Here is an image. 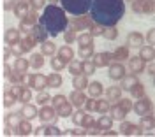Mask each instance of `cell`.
<instances>
[{"label":"cell","mask_w":155,"mask_h":137,"mask_svg":"<svg viewBox=\"0 0 155 137\" xmlns=\"http://www.w3.org/2000/svg\"><path fill=\"white\" fill-rule=\"evenodd\" d=\"M113 125V118L111 116H101L99 118V128L101 130H107V128H111Z\"/></svg>","instance_id":"cell-20"},{"label":"cell","mask_w":155,"mask_h":137,"mask_svg":"<svg viewBox=\"0 0 155 137\" xmlns=\"http://www.w3.org/2000/svg\"><path fill=\"white\" fill-rule=\"evenodd\" d=\"M27 67H28V63H27L25 60H18V63H16V68H18V70L25 72V70H27Z\"/></svg>","instance_id":"cell-47"},{"label":"cell","mask_w":155,"mask_h":137,"mask_svg":"<svg viewBox=\"0 0 155 137\" xmlns=\"http://www.w3.org/2000/svg\"><path fill=\"white\" fill-rule=\"evenodd\" d=\"M16 39H18V32H16V30H7V33H5V42L14 44Z\"/></svg>","instance_id":"cell-35"},{"label":"cell","mask_w":155,"mask_h":137,"mask_svg":"<svg viewBox=\"0 0 155 137\" xmlns=\"http://www.w3.org/2000/svg\"><path fill=\"white\" fill-rule=\"evenodd\" d=\"M87 88H88V95L92 98L102 95V84L99 81H92V84H87Z\"/></svg>","instance_id":"cell-10"},{"label":"cell","mask_w":155,"mask_h":137,"mask_svg":"<svg viewBox=\"0 0 155 137\" xmlns=\"http://www.w3.org/2000/svg\"><path fill=\"white\" fill-rule=\"evenodd\" d=\"M122 81H124V83H122V90H130L136 83H137V78H136L134 74H130V76H124Z\"/></svg>","instance_id":"cell-16"},{"label":"cell","mask_w":155,"mask_h":137,"mask_svg":"<svg viewBox=\"0 0 155 137\" xmlns=\"http://www.w3.org/2000/svg\"><path fill=\"white\" fill-rule=\"evenodd\" d=\"M120 100V107L124 109L125 113H129V111H132V102L129 100V98H118Z\"/></svg>","instance_id":"cell-37"},{"label":"cell","mask_w":155,"mask_h":137,"mask_svg":"<svg viewBox=\"0 0 155 137\" xmlns=\"http://www.w3.org/2000/svg\"><path fill=\"white\" fill-rule=\"evenodd\" d=\"M14 97H16V95H14L12 91L5 93V102H4V104H5V107H7V106H12V104H14Z\"/></svg>","instance_id":"cell-44"},{"label":"cell","mask_w":155,"mask_h":137,"mask_svg":"<svg viewBox=\"0 0 155 137\" xmlns=\"http://www.w3.org/2000/svg\"><path fill=\"white\" fill-rule=\"evenodd\" d=\"M30 65L34 68H41L44 65V60H42V55H32L30 56Z\"/></svg>","instance_id":"cell-24"},{"label":"cell","mask_w":155,"mask_h":137,"mask_svg":"<svg viewBox=\"0 0 155 137\" xmlns=\"http://www.w3.org/2000/svg\"><path fill=\"white\" fill-rule=\"evenodd\" d=\"M95 111H99L101 114H106L109 111V104L106 100H99V102H95Z\"/></svg>","instance_id":"cell-31"},{"label":"cell","mask_w":155,"mask_h":137,"mask_svg":"<svg viewBox=\"0 0 155 137\" xmlns=\"http://www.w3.org/2000/svg\"><path fill=\"white\" fill-rule=\"evenodd\" d=\"M113 58H127V48H122V49H116L113 53Z\"/></svg>","instance_id":"cell-41"},{"label":"cell","mask_w":155,"mask_h":137,"mask_svg":"<svg viewBox=\"0 0 155 137\" xmlns=\"http://www.w3.org/2000/svg\"><path fill=\"white\" fill-rule=\"evenodd\" d=\"M129 91H130V93H132V97H136V98L145 97V86H143V84H139V83H136Z\"/></svg>","instance_id":"cell-18"},{"label":"cell","mask_w":155,"mask_h":137,"mask_svg":"<svg viewBox=\"0 0 155 137\" xmlns=\"http://www.w3.org/2000/svg\"><path fill=\"white\" fill-rule=\"evenodd\" d=\"M55 51H57V48H55L53 42H44V44H42V53H44V55H53Z\"/></svg>","instance_id":"cell-36"},{"label":"cell","mask_w":155,"mask_h":137,"mask_svg":"<svg viewBox=\"0 0 155 137\" xmlns=\"http://www.w3.org/2000/svg\"><path fill=\"white\" fill-rule=\"evenodd\" d=\"M139 127H141V130H148V128H150V130H152V128H153V116H146V114H143V116H141V125H139Z\"/></svg>","instance_id":"cell-21"},{"label":"cell","mask_w":155,"mask_h":137,"mask_svg":"<svg viewBox=\"0 0 155 137\" xmlns=\"http://www.w3.org/2000/svg\"><path fill=\"white\" fill-rule=\"evenodd\" d=\"M46 83H49V86H53V88H58L62 84V78H60V74H49Z\"/></svg>","instance_id":"cell-25"},{"label":"cell","mask_w":155,"mask_h":137,"mask_svg":"<svg viewBox=\"0 0 155 137\" xmlns=\"http://www.w3.org/2000/svg\"><path fill=\"white\" fill-rule=\"evenodd\" d=\"M124 76H125V67L122 63H109V78L120 81Z\"/></svg>","instance_id":"cell-6"},{"label":"cell","mask_w":155,"mask_h":137,"mask_svg":"<svg viewBox=\"0 0 155 137\" xmlns=\"http://www.w3.org/2000/svg\"><path fill=\"white\" fill-rule=\"evenodd\" d=\"M18 132L21 135H28L30 132H32V127H30L28 121H19L18 123Z\"/></svg>","instance_id":"cell-28"},{"label":"cell","mask_w":155,"mask_h":137,"mask_svg":"<svg viewBox=\"0 0 155 137\" xmlns=\"http://www.w3.org/2000/svg\"><path fill=\"white\" fill-rule=\"evenodd\" d=\"M129 2H132V0H129Z\"/></svg>","instance_id":"cell-56"},{"label":"cell","mask_w":155,"mask_h":137,"mask_svg":"<svg viewBox=\"0 0 155 137\" xmlns=\"http://www.w3.org/2000/svg\"><path fill=\"white\" fill-rule=\"evenodd\" d=\"M37 114L42 123H55L57 121V113H55V109H51V107H42L41 113H37Z\"/></svg>","instance_id":"cell-7"},{"label":"cell","mask_w":155,"mask_h":137,"mask_svg":"<svg viewBox=\"0 0 155 137\" xmlns=\"http://www.w3.org/2000/svg\"><path fill=\"white\" fill-rule=\"evenodd\" d=\"M106 95L109 100H118L120 95H122V88H118V86H111V88L106 91Z\"/></svg>","instance_id":"cell-22"},{"label":"cell","mask_w":155,"mask_h":137,"mask_svg":"<svg viewBox=\"0 0 155 137\" xmlns=\"http://www.w3.org/2000/svg\"><path fill=\"white\" fill-rule=\"evenodd\" d=\"M62 9L72 16H83L90 11L92 0H60Z\"/></svg>","instance_id":"cell-3"},{"label":"cell","mask_w":155,"mask_h":137,"mask_svg":"<svg viewBox=\"0 0 155 137\" xmlns=\"http://www.w3.org/2000/svg\"><path fill=\"white\" fill-rule=\"evenodd\" d=\"M72 49L69 48V46H64V48L60 49V56L58 58L62 60V62H69V60H72Z\"/></svg>","instance_id":"cell-19"},{"label":"cell","mask_w":155,"mask_h":137,"mask_svg":"<svg viewBox=\"0 0 155 137\" xmlns=\"http://www.w3.org/2000/svg\"><path fill=\"white\" fill-rule=\"evenodd\" d=\"M69 70H71V74H81L83 72V67H81V62H78V60H72L71 62V65H69Z\"/></svg>","instance_id":"cell-29"},{"label":"cell","mask_w":155,"mask_h":137,"mask_svg":"<svg viewBox=\"0 0 155 137\" xmlns=\"http://www.w3.org/2000/svg\"><path fill=\"white\" fill-rule=\"evenodd\" d=\"M85 106H87V111H90V113H92V111H95V100L90 97L88 100H85Z\"/></svg>","instance_id":"cell-45"},{"label":"cell","mask_w":155,"mask_h":137,"mask_svg":"<svg viewBox=\"0 0 155 137\" xmlns=\"http://www.w3.org/2000/svg\"><path fill=\"white\" fill-rule=\"evenodd\" d=\"M32 32H34V39H35V40H44L46 37H48V32L42 28L41 25L34 27V30H32Z\"/></svg>","instance_id":"cell-17"},{"label":"cell","mask_w":155,"mask_h":137,"mask_svg":"<svg viewBox=\"0 0 155 137\" xmlns=\"http://www.w3.org/2000/svg\"><path fill=\"white\" fill-rule=\"evenodd\" d=\"M5 123H11V125H18V114H9L5 118Z\"/></svg>","instance_id":"cell-46"},{"label":"cell","mask_w":155,"mask_h":137,"mask_svg":"<svg viewBox=\"0 0 155 137\" xmlns=\"http://www.w3.org/2000/svg\"><path fill=\"white\" fill-rule=\"evenodd\" d=\"M87 84H88V81H87V76L85 74H76L74 79H72V86L76 90H85Z\"/></svg>","instance_id":"cell-12"},{"label":"cell","mask_w":155,"mask_h":137,"mask_svg":"<svg viewBox=\"0 0 155 137\" xmlns=\"http://www.w3.org/2000/svg\"><path fill=\"white\" fill-rule=\"evenodd\" d=\"M48 100H49V95H46V93H41V95L37 97V102H39V104H42V106H44Z\"/></svg>","instance_id":"cell-49"},{"label":"cell","mask_w":155,"mask_h":137,"mask_svg":"<svg viewBox=\"0 0 155 137\" xmlns=\"http://www.w3.org/2000/svg\"><path fill=\"white\" fill-rule=\"evenodd\" d=\"M57 109H58V114H60V116H69V114H71V106H69L67 102L60 104Z\"/></svg>","instance_id":"cell-34"},{"label":"cell","mask_w":155,"mask_h":137,"mask_svg":"<svg viewBox=\"0 0 155 137\" xmlns=\"http://www.w3.org/2000/svg\"><path fill=\"white\" fill-rule=\"evenodd\" d=\"M65 102V97L64 95H57V97H53V104H55V107H58L60 104H64Z\"/></svg>","instance_id":"cell-48"},{"label":"cell","mask_w":155,"mask_h":137,"mask_svg":"<svg viewBox=\"0 0 155 137\" xmlns=\"http://www.w3.org/2000/svg\"><path fill=\"white\" fill-rule=\"evenodd\" d=\"M28 98H30V91L25 90V91H23V100H28Z\"/></svg>","instance_id":"cell-54"},{"label":"cell","mask_w":155,"mask_h":137,"mask_svg":"<svg viewBox=\"0 0 155 137\" xmlns=\"http://www.w3.org/2000/svg\"><path fill=\"white\" fill-rule=\"evenodd\" d=\"M44 135H62V130L57 127H48L44 128Z\"/></svg>","instance_id":"cell-39"},{"label":"cell","mask_w":155,"mask_h":137,"mask_svg":"<svg viewBox=\"0 0 155 137\" xmlns=\"http://www.w3.org/2000/svg\"><path fill=\"white\" fill-rule=\"evenodd\" d=\"M127 42H129V46L141 48V46H143V35H141V33H137V32H134V33H130V35H129Z\"/></svg>","instance_id":"cell-15"},{"label":"cell","mask_w":155,"mask_h":137,"mask_svg":"<svg viewBox=\"0 0 155 137\" xmlns=\"http://www.w3.org/2000/svg\"><path fill=\"white\" fill-rule=\"evenodd\" d=\"M69 21L65 16V11L58 5H48L42 11V16H41V27L48 32V35L51 37H57L62 32H65Z\"/></svg>","instance_id":"cell-2"},{"label":"cell","mask_w":155,"mask_h":137,"mask_svg":"<svg viewBox=\"0 0 155 137\" xmlns=\"http://www.w3.org/2000/svg\"><path fill=\"white\" fill-rule=\"evenodd\" d=\"M139 58L143 60V62H152L153 60V46H141Z\"/></svg>","instance_id":"cell-14"},{"label":"cell","mask_w":155,"mask_h":137,"mask_svg":"<svg viewBox=\"0 0 155 137\" xmlns=\"http://www.w3.org/2000/svg\"><path fill=\"white\" fill-rule=\"evenodd\" d=\"M132 109L136 111V114H139V116L148 114V111L152 109V102H150L148 98H143V97H141V100H139V102L132 104Z\"/></svg>","instance_id":"cell-5"},{"label":"cell","mask_w":155,"mask_h":137,"mask_svg":"<svg viewBox=\"0 0 155 137\" xmlns=\"http://www.w3.org/2000/svg\"><path fill=\"white\" fill-rule=\"evenodd\" d=\"M32 84H34L37 90H42L44 86H46V78H42V76H35V78H32Z\"/></svg>","instance_id":"cell-30"},{"label":"cell","mask_w":155,"mask_h":137,"mask_svg":"<svg viewBox=\"0 0 155 137\" xmlns=\"http://www.w3.org/2000/svg\"><path fill=\"white\" fill-rule=\"evenodd\" d=\"M146 40H148V46H153V44H155V30H153V28H150V30H148Z\"/></svg>","instance_id":"cell-42"},{"label":"cell","mask_w":155,"mask_h":137,"mask_svg":"<svg viewBox=\"0 0 155 137\" xmlns=\"http://www.w3.org/2000/svg\"><path fill=\"white\" fill-rule=\"evenodd\" d=\"M92 20L101 27H115L125 16V0H92Z\"/></svg>","instance_id":"cell-1"},{"label":"cell","mask_w":155,"mask_h":137,"mask_svg":"<svg viewBox=\"0 0 155 137\" xmlns=\"http://www.w3.org/2000/svg\"><path fill=\"white\" fill-rule=\"evenodd\" d=\"M49 2H51V4H55V2H57V0H49Z\"/></svg>","instance_id":"cell-55"},{"label":"cell","mask_w":155,"mask_h":137,"mask_svg":"<svg viewBox=\"0 0 155 137\" xmlns=\"http://www.w3.org/2000/svg\"><path fill=\"white\" fill-rule=\"evenodd\" d=\"M79 55H81L83 58H90V56L94 55V46H81Z\"/></svg>","instance_id":"cell-33"},{"label":"cell","mask_w":155,"mask_h":137,"mask_svg":"<svg viewBox=\"0 0 155 137\" xmlns=\"http://www.w3.org/2000/svg\"><path fill=\"white\" fill-rule=\"evenodd\" d=\"M23 116L27 118V119L35 118V116H37V109L34 107V106H30V104H27V106L23 107Z\"/></svg>","instance_id":"cell-23"},{"label":"cell","mask_w":155,"mask_h":137,"mask_svg":"<svg viewBox=\"0 0 155 137\" xmlns=\"http://www.w3.org/2000/svg\"><path fill=\"white\" fill-rule=\"evenodd\" d=\"M109 113H111V118L113 119H116V121H122V119H125V111L120 107V104H116V106H113V107H109Z\"/></svg>","instance_id":"cell-13"},{"label":"cell","mask_w":155,"mask_h":137,"mask_svg":"<svg viewBox=\"0 0 155 137\" xmlns=\"http://www.w3.org/2000/svg\"><path fill=\"white\" fill-rule=\"evenodd\" d=\"M94 37L90 35V33H81L79 37H78V42L81 44V46H94Z\"/></svg>","instance_id":"cell-26"},{"label":"cell","mask_w":155,"mask_h":137,"mask_svg":"<svg viewBox=\"0 0 155 137\" xmlns=\"http://www.w3.org/2000/svg\"><path fill=\"white\" fill-rule=\"evenodd\" d=\"M129 65H130V70H132L134 74H139V72H143V68H145V62L137 56V58L129 60Z\"/></svg>","instance_id":"cell-11"},{"label":"cell","mask_w":155,"mask_h":137,"mask_svg":"<svg viewBox=\"0 0 155 137\" xmlns=\"http://www.w3.org/2000/svg\"><path fill=\"white\" fill-rule=\"evenodd\" d=\"M25 11H27V5H23V4H19L18 7H16V14H18V16H21V14H23Z\"/></svg>","instance_id":"cell-51"},{"label":"cell","mask_w":155,"mask_h":137,"mask_svg":"<svg viewBox=\"0 0 155 137\" xmlns=\"http://www.w3.org/2000/svg\"><path fill=\"white\" fill-rule=\"evenodd\" d=\"M14 7V0H5V9H12Z\"/></svg>","instance_id":"cell-52"},{"label":"cell","mask_w":155,"mask_h":137,"mask_svg":"<svg viewBox=\"0 0 155 137\" xmlns=\"http://www.w3.org/2000/svg\"><path fill=\"white\" fill-rule=\"evenodd\" d=\"M102 35H104L107 40H115L116 35H118V32H116L115 27H106V30H102Z\"/></svg>","instance_id":"cell-27"},{"label":"cell","mask_w":155,"mask_h":137,"mask_svg":"<svg viewBox=\"0 0 155 137\" xmlns=\"http://www.w3.org/2000/svg\"><path fill=\"white\" fill-rule=\"evenodd\" d=\"M81 67H83V72L85 74H94L95 72V65H94V62H90V60H87V62H83L81 63Z\"/></svg>","instance_id":"cell-32"},{"label":"cell","mask_w":155,"mask_h":137,"mask_svg":"<svg viewBox=\"0 0 155 137\" xmlns=\"http://www.w3.org/2000/svg\"><path fill=\"white\" fill-rule=\"evenodd\" d=\"M90 35H92V37L102 35V27H101V25H97V27H92V28H90Z\"/></svg>","instance_id":"cell-43"},{"label":"cell","mask_w":155,"mask_h":137,"mask_svg":"<svg viewBox=\"0 0 155 137\" xmlns=\"http://www.w3.org/2000/svg\"><path fill=\"white\" fill-rule=\"evenodd\" d=\"M32 5L35 9H41V7H44V0H32Z\"/></svg>","instance_id":"cell-50"},{"label":"cell","mask_w":155,"mask_h":137,"mask_svg":"<svg viewBox=\"0 0 155 137\" xmlns=\"http://www.w3.org/2000/svg\"><path fill=\"white\" fill-rule=\"evenodd\" d=\"M87 100V95L83 93V90H76L74 93H71V102L76 106V107H81Z\"/></svg>","instance_id":"cell-9"},{"label":"cell","mask_w":155,"mask_h":137,"mask_svg":"<svg viewBox=\"0 0 155 137\" xmlns=\"http://www.w3.org/2000/svg\"><path fill=\"white\" fill-rule=\"evenodd\" d=\"M120 134H124V135H141L143 130H141L139 125H134V123H129V121H124V119H122Z\"/></svg>","instance_id":"cell-4"},{"label":"cell","mask_w":155,"mask_h":137,"mask_svg":"<svg viewBox=\"0 0 155 137\" xmlns=\"http://www.w3.org/2000/svg\"><path fill=\"white\" fill-rule=\"evenodd\" d=\"M111 60H113L111 53H97V55H94V65L95 67H106L111 63Z\"/></svg>","instance_id":"cell-8"},{"label":"cell","mask_w":155,"mask_h":137,"mask_svg":"<svg viewBox=\"0 0 155 137\" xmlns=\"http://www.w3.org/2000/svg\"><path fill=\"white\" fill-rule=\"evenodd\" d=\"M35 135H44V128H42V127L35 128Z\"/></svg>","instance_id":"cell-53"},{"label":"cell","mask_w":155,"mask_h":137,"mask_svg":"<svg viewBox=\"0 0 155 137\" xmlns=\"http://www.w3.org/2000/svg\"><path fill=\"white\" fill-rule=\"evenodd\" d=\"M64 65H65V62H62L60 58H53V60H51V67L55 68V70H60V68H64Z\"/></svg>","instance_id":"cell-40"},{"label":"cell","mask_w":155,"mask_h":137,"mask_svg":"<svg viewBox=\"0 0 155 137\" xmlns=\"http://www.w3.org/2000/svg\"><path fill=\"white\" fill-rule=\"evenodd\" d=\"M72 121L76 123V125H81V123H85V113H74L72 114Z\"/></svg>","instance_id":"cell-38"}]
</instances>
